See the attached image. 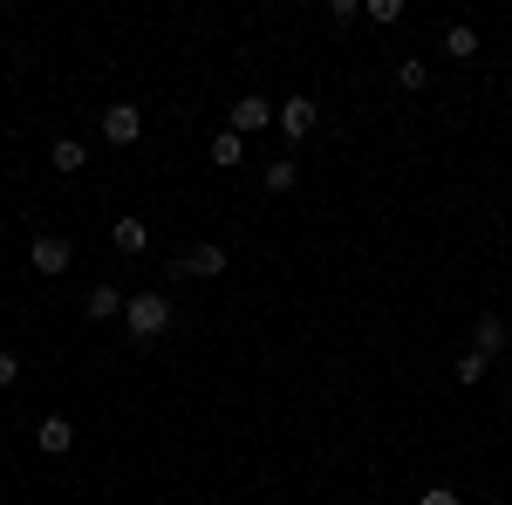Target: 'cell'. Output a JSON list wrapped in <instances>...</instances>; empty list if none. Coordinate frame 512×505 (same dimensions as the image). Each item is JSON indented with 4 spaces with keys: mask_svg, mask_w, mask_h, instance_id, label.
I'll return each mask as SVG.
<instances>
[{
    "mask_svg": "<svg viewBox=\"0 0 512 505\" xmlns=\"http://www.w3.org/2000/svg\"><path fill=\"white\" fill-rule=\"evenodd\" d=\"M171 273H185V280H212V273H226V246H192V253H178L171 260Z\"/></svg>",
    "mask_w": 512,
    "mask_h": 505,
    "instance_id": "cell-5",
    "label": "cell"
},
{
    "mask_svg": "<svg viewBox=\"0 0 512 505\" xmlns=\"http://www.w3.org/2000/svg\"><path fill=\"white\" fill-rule=\"evenodd\" d=\"M14 383H21V355L0 349V389H14Z\"/></svg>",
    "mask_w": 512,
    "mask_h": 505,
    "instance_id": "cell-18",
    "label": "cell"
},
{
    "mask_svg": "<svg viewBox=\"0 0 512 505\" xmlns=\"http://www.w3.org/2000/svg\"><path fill=\"white\" fill-rule=\"evenodd\" d=\"M315 123H321V103H315V96H287V103H274V130L287 137V144H301Z\"/></svg>",
    "mask_w": 512,
    "mask_h": 505,
    "instance_id": "cell-2",
    "label": "cell"
},
{
    "mask_svg": "<svg viewBox=\"0 0 512 505\" xmlns=\"http://www.w3.org/2000/svg\"><path fill=\"white\" fill-rule=\"evenodd\" d=\"M267 123H274V103H267V96H239L233 110H226V130H233V137H253V130H267Z\"/></svg>",
    "mask_w": 512,
    "mask_h": 505,
    "instance_id": "cell-4",
    "label": "cell"
},
{
    "mask_svg": "<svg viewBox=\"0 0 512 505\" xmlns=\"http://www.w3.org/2000/svg\"><path fill=\"white\" fill-rule=\"evenodd\" d=\"M82 314H89V321H123V294L110 287V280H96L89 301H82Z\"/></svg>",
    "mask_w": 512,
    "mask_h": 505,
    "instance_id": "cell-8",
    "label": "cell"
},
{
    "mask_svg": "<svg viewBox=\"0 0 512 505\" xmlns=\"http://www.w3.org/2000/svg\"><path fill=\"white\" fill-rule=\"evenodd\" d=\"M137 137H144V110H137V103H110V110H103V144L130 151Z\"/></svg>",
    "mask_w": 512,
    "mask_h": 505,
    "instance_id": "cell-3",
    "label": "cell"
},
{
    "mask_svg": "<svg viewBox=\"0 0 512 505\" xmlns=\"http://www.w3.org/2000/svg\"><path fill=\"white\" fill-rule=\"evenodd\" d=\"M260 178H267V192H294V157H274Z\"/></svg>",
    "mask_w": 512,
    "mask_h": 505,
    "instance_id": "cell-14",
    "label": "cell"
},
{
    "mask_svg": "<svg viewBox=\"0 0 512 505\" xmlns=\"http://www.w3.org/2000/svg\"><path fill=\"white\" fill-rule=\"evenodd\" d=\"M417 505H458V492H424Z\"/></svg>",
    "mask_w": 512,
    "mask_h": 505,
    "instance_id": "cell-19",
    "label": "cell"
},
{
    "mask_svg": "<svg viewBox=\"0 0 512 505\" xmlns=\"http://www.w3.org/2000/svg\"><path fill=\"white\" fill-rule=\"evenodd\" d=\"M212 164H239V137H233V130L212 137Z\"/></svg>",
    "mask_w": 512,
    "mask_h": 505,
    "instance_id": "cell-15",
    "label": "cell"
},
{
    "mask_svg": "<svg viewBox=\"0 0 512 505\" xmlns=\"http://www.w3.org/2000/svg\"><path fill=\"white\" fill-rule=\"evenodd\" d=\"M472 349L485 355V362L506 349V321H499V314H478V321H472Z\"/></svg>",
    "mask_w": 512,
    "mask_h": 505,
    "instance_id": "cell-9",
    "label": "cell"
},
{
    "mask_svg": "<svg viewBox=\"0 0 512 505\" xmlns=\"http://www.w3.org/2000/svg\"><path fill=\"white\" fill-rule=\"evenodd\" d=\"M48 164H55L62 178H76L82 164H89V144H82V137H55V151H48Z\"/></svg>",
    "mask_w": 512,
    "mask_h": 505,
    "instance_id": "cell-10",
    "label": "cell"
},
{
    "mask_svg": "<svg viewBox=\"0 0 512 505\" xmlns=\"http://www.w3.org/2000/svg\"><path fill=\"white\" fill-rule=\"evenodd\" d=\"M478 376H485V355L465 349V355H458V383H478Z\"/></svg>",
    "mask_w": 512,
    "mask_h": 505,
    "instance_id": "cell-16",
    "label": "cell"
},
{
    "mask_svg": "<svg viewBox=\"0 0 512 505\" xmlns=\"http://www.w3.org/2000/svg\"><path fill=\"white\" fill-rule=\"evenodd\" d=\"M424 82H431V69H424L417 55H410V62H396V89H410V96H417Z\"/></svg>",
    "mask_w": 512,
    "mask_h": 505,
    "instance_id": "cell-13",
    "label": "cell"
},
{
    "mask_svg": "<svg viewBox=\"0 0 512 505\" xmlns=\"http://www.w3.org/2000/svg\"><path fill=\"white\" fill-rule=\"evenodd\" d=\"M444 55H458V62H472V55H478V28H472V21H451V28H444Z\"/></svg>",
    "mask_w": 512,
    "mask_h": 505,
    "instance_id": "cell-12",
    "label": "cell"
},
{
    "mask_svg": "<svg viewBox=\"0 0 512 505\" xmlns=\"http://www.w3.org/2000/svg\"><path fill=\"white\" fill-rule=\"evenodd\" d=\"M28 260H35V273H69V260H76V246H69L62 233H41Z\"/></svg>",
    "mask_w": 512,
    "mask_h": 505,
    "instance_id": "cell-6",
    "label": "cell"
},
{
    "mask_svg": "<svg viewBox=\"0 0 512 505\" xmlns=\"http://www.w3.org/2000/svg\"><path fill=\"white\" fill-rule=\"evenodd\" d=\"M171 328V294H130L123 301V335L130 342H158Z\"/></svg>",
    "mask_w": 512,
    "mask_h": 505,
    "instance_id": "cell-1",
    "label": "cell"
},
{
    "mask_svg": "<svg viewBox=\"0 0 512 505\" xmlns=\"http://www.w3.org/2000/svg\"><path fill=\"white\" fill-rule=\"evenodd\" d=\"M35 444L48 451V458H69V451H76V424H69V417H41Z\"/></svg>",
    "mask_w": 512,
    "mask_h": 505,
    "instance_id": "cell-7",
    "label": "cell"
},
{
    "mask_svg": "<svg viewBox=\"0 0 512 505\" xmlns=\"http://www.w3.org/2000/svg\"><path fill=\"white\" fill-rule=\"evenodd\" d=\"M369 21H383V28L403 21V0H369Z\"/></svg>",
    "mask_w": 512,
    "mask_h": 505,
    "instance_id": "cell-17",
    "label": "cell"
},
{
    "mask_svg": "<svg viewBox=\"0 0 512 505\" xmlns=\"http://www.w3.org/2000/svg\"><path fill=\"white\" fill-rule=\"evenodd\" d=\"M110 246H117V253H144V246H151V226H144V219H117V226H110Z\"/></svg>",
    "mask_w": 512,
    "mask_h": 505,
    "instance_id": "cell-11",
    "label": "cell"
}]
</instances>
